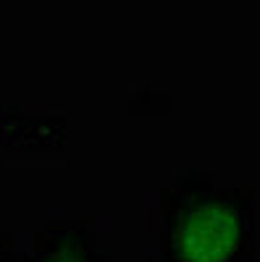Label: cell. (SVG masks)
<instances>
[{"label": "cell", "instance_id": "obj_2", "mask_svg": "<svg viewBox=\"0 0 260 262\" xmlns=\"http://www.w3.org/2000/svg\"><path fill=\"white\" fill-rule=\"evenodd\" d=\"M21 262H108V252L92 215H50L29 236Z\"/></svg>", "mask_w": 260, "mask_h": 262}, {"label": "cell", "instance_id": "obj_1", "mask_svg": "<svg viewBox=\"0 0 260 262\" xmlns=\"http://www.w3.org/2000/svg\"><path fill=\"white\" fill-rule=\"evenodd\" d=\"M155 262H255V189L184 168L155 191Z\"/></svg>", "mask_w": 260, "mask_h": 262}, {"label": "cell", "instance_id": "obj_3", "mask_svg": "<svg viewBox=\"0 0 260 262\" xmlns=\"http://www.w3.org/2000/svg\"><path fill=\"white\" fill-rule=\"evenodd\" d=\"M0 262H13V233L0 228Z\"/></svg>", "mask_w": 260, "mask_h": 262}]
</instances>
